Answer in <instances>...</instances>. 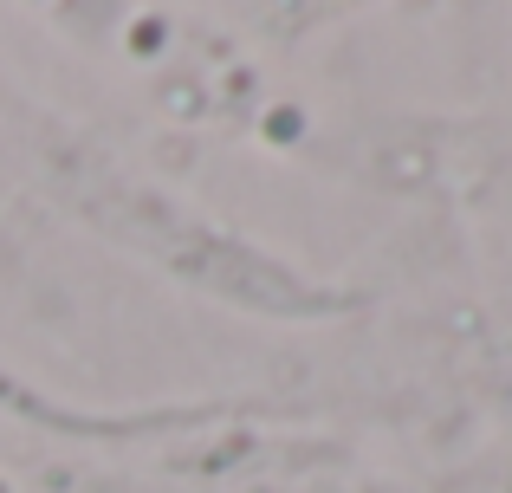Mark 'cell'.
<instances>
[{"mask_svg": "<svg viewBox=\"0 0 512 493\" xmlns=\"http://www.w3.org/2000/svg\"><path fill=\"white\" fill-rule=\"evenodd\" d=\"M0 493H7V487H0Z\"/></svg>", "mask_w": 512, "mask_h": 493, "instance_id": "6da1fadb", "label": "cell"}]
</instances>
